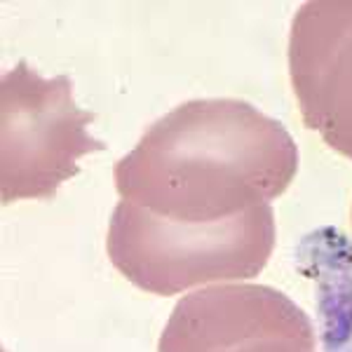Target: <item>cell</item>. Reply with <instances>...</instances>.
<instances>
[{
	"mask_svg": "<svg viewBox=\"0 0 352 352\" xmlns=\"http://www.w3.org/2000/svg\"><path fill=\"white\" fill-rule=\"evenodd\" d=\"M298 172L285 124L242 99H192L155 120L116 162L120 200L190 228H226L272 212Z\"/></svg>",
	"mask_w": 352,
	"mask_h": 352,
	"instance_id": "cell-1",
	"label": "cell"
},
{
	"mask_svg": "<svg viewBox=\"0 0 352 352\" xmlns=\"http://www.w3.org/2000/svg\"><path fill=\"white\" fill-rule=\"evenodd\" d=\"M118 270L155 296L256 277L275 249V212L226 228L164 223L120 200L106 237Z\"/></svg>",
	"mask_w": 352,
	"mask_h": 352,
	"instance_id": "cell-2",
	"label": "cell"
},
{
	"mask_svg": "<svg viewBox=\"0 0 352 352\" xmlns=\"http://www.w3.org/2000/svg\"><path fill=\"white\" fill-rule=\"evenodd\" d=\"M94 113L78 109L68 76L43 78L26 59L0 80V200H50L80 172L78 160L101 153L87 132Z\"/></svg>",
	"mask_w": 352,
	"mask_h": 352,
	"instance_id": "cell-3",
	"label": "cell"
},
{
	"mask_svg": "<svg viewBox=\"0 0 352 352\" xmlns=\"http://www.w3.org/2000/svg\"><path fill=\"white\" fill-rule=\"evenodd\" d=\"M157 352H315V327L265 285H212L174 305Z\"/></svg>",
	"mask_w": 352,
	"mask_h": 352,
	"instance_id": "cell-4",
	"label": "cell"
},
{
	"mask_svg": "<svg viewBox=\"0 0 352 352\" xmlns=\"http://www.w3.org/2000/svg\"><path fill=\"white\" fill-rule=\"evenodd\" d=\"M289 76L305 127L352 160V0H310L289 33Z\"/></svg>",
	"mask_w": 352,
	"mask_h": 352,
	"instance_id": "cell-5",
	"label": "cell"
},
{
	"mask_svg": "<svg viewBox=\"0 0 352 352\" xmlns=\"http://www.w3.org/2000/svg\"><path fill=\"white\" fill-rule=\"evenodd\" d=\"M296 270L315 285L322 350L352 352V240L331 226L308 232Z\"/></svg>",
	"mask_w": 352,
	"mask_h": 352,
	"instance_id": "cell-6",
	"label": "cell"
}]
</instances>
